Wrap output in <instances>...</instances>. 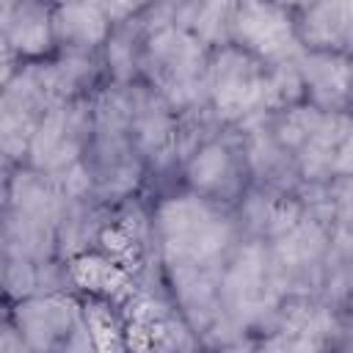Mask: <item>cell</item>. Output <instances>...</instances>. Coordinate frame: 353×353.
Masks as SVG:
<instances>
[{
    "label": "cell",
    "mask_w": 353,
    "mask_h": 353,
    "mask_svg": "<svg viewBox=\"0 0 353 353\" xmlns=\"http://www.w3.org/2000/svg\"><path fill=\"white\" fill-rule=\"evenodd\" d=\"M52 108L39 61L22 63L11 80L0 88V157L11 165H22L30 138Z\"/></svg>",
    "instance_id": "obj_11"
},
{
    "label": "cell",
    "mask_w": 353,
    "mask_h": 353,
    "mask_svg": "<svg viewBox=\"0 0 353 353\" xmlns=\"http://www.w3.org/2000/svg\"><path fill=\"white\" fill-rule=\"evenodd\" d=\"M8 314H11V303L3 298V292H0V323L3 320H8Z\"/></svg>",
    "instance_id": "obj_28"
},
{
    "label": "cell",
    "mask_w": 353,
    "mask_h": 353,
    "mask_svg": "<svg viewBox=\"0 0 353 353\" xmlns=\"http://www.w3.org/2000/svg\"><path fill=\"white\" fill-rule=\"evenodd\" d=\"M0 353H33L25 345L22 334L17 331V325L11 323V314H8V320L0 323Z\"/></svg>",
    "instance_id": "obj_25"
},
{
    "label": "cell",
    "mask_w": 353,
    "mask_h": 353,
    "mask_svg": "<svg viewBox=\"0 0 353 353\" xmlns=\"http://www.w3.org/2000/svg\"><path fill=\"white\" fill-rule=\"evenodd\" d=\"M19 66H22V61L14 55V50L8 47V41L0 36V88L11 80V74H14Z\"/></svg>",
    "instance_id": "obj_26"
},
{
    "label": "cell",
    "mask_w": 353,
    "mask_h": 353,
    "mask_svg": "<svg viewBox=\"0 0 353 353\" xmlns=\"http://www.w3.org/2000/svg\"><path fill=\"white\" fill-rule=\"evenodd\" d=\"M50 25L55 52H99L113 30L102 3L52 6Z\"/></svg>",
    "instance_id": "obj_20"
},
{
    "label": "cell",
    "mask_w": 353,
    "mask_h": 353,
    "mask_svg": "<svg viewBox=\"0 0 353 353\" xmlns=\"http://www.w3.org/2000/svg\"><path fill=\"white\" fill-rule=\"evenodd\" d=\"M152 234L163 276L221 279L229 256L245 240L234 207H223L185 188L149 201Z\"/></svg>",
    "instance_id": "obj_1"
},
{
    "label": "cell",
    "mask_w": 353,
    "mask_h": 353,
    "mask_svg": "<svg viewBox=\"0 0 353 353\" xmlns=\"http://www.w3.org/2000/svg\"><path fill=\"white\" fill-rule=\"evenodd\" d=\"M234 127H237V132L243 138L251 185L298 196V190H301L303 182L298 176L295 160L290 157V152L273 135L270 113H265V110L262 113H254V116L237 121Z\"/></svg>",
    "instance_id": "obj_15"
},
{
    "label": "cell",
    "mask_w": 353,
    "mask_h": 353,
    "mask_svg": "<svg viewBox=\"0 0 353 353\" xmlns=\"http://www.w3.org/2000/svg\"><path fill=\"white\" fill-rule=\"evenodd\" d=\"M218 301L226 323L240 339H259L273 334L281 295L276 290L268 245L262 240L245 237L234 248L221 273Z\"/></svg>",
    "instance_id": "obj_6"
},
{
    "label": "cell",
    "mask_w": 353,
    "mask_h": 353,
    "mask_svg": "<svg viewBox=\"0 0 353 353\" xmlns=\"http://www.w3.org/2000/svg\"><path fill=\"white\" fill-rule=\"evenodd\" d=\"M292 30L306 52L350 55L353 44V3H303L290 6Z\"/></svg>",
    "instance_id": "obj_16"
},
{
    "label": "cell",
    "mask_w": 353,
    "mask_h": 353,
    "mask_svg": "<svg viewBox=\"0 0 353 353\" xmlns=\"http://www.w3.org/2000/svg\"><path fill=\"white\" fill-rule=\"evenodd\" d=\"M268 66L245 50L229 44L210 52L207 102L223 124H237L265 110Z\"/></svg>",
    "instance_id": "obj_8"
},
{
    "label": "cell",
    "mask_w": 353,
    "mask_h": 353,
    "mask_svg": "<svg viewBox=\"0 0 353 353\" xmlns=\"http://www.w3.org/2000/svg\"><path fill=\"white\" fill-rule=\"evenodd\" d=\"M298 74L303 83V102L325 113H347L350 108V55L301 52Z\"/></svg>",
    "instance_id": "obj_18"
},
{
    "label": "cell",
    "mask_w": 353,
    "mask_h": 353,
    "mask_svg": "<svg viewBox=\"0 0 353 353\" xmlns=\"http://www.w3.org/2000/svg\"><path fill=\"white\" fill-rule=\"evenodd\" d=\"M11 323L33 353H61L85 328V312L74 292L33 295L11 303Z\"/></svg>",
    "instance_id": "obj_13"
},
{
    "label": "cell",
    "mask_w": 353,
    "mask_h": 353,
    "mask_svg": "<svg viewBox=\"0 0 353 353\" xmlns=\"http://www.w3.org/2000/svg\"><path fill=\"white\" fill-rule=\"evenodd\" d=\"M223 127L210 102L193 105L182 113H176V130H174V152H176V168H182L204 143H210Z\"/></svg>",
    "instance_id": "obj_22"
},
{
    "label": "cell",
    "mask_w": 353,
    "mask_h": 353,
    "mask_svg": "<svg viewBox=\"0 0 353 353\" xmlns=\"http://www.w3.org/2000/svg\"><path fill=\"white\" fill-rule=\"evenodd\" d=\"M234 3H174V25L196 36L204 47L221 50L232 44Z\"/></svg>",
    "instance_id": "obj_21"
},
{
    "label": "cell",
    "mask_w": 353,
    "mask_h": 353,
    "mask_svg": "<svg viewBox=\"0 0 353 353\" xmlns=\"http://www.w3.org/2000/svg\"><path fill=\"white\" fill-rule=\"evenodd\" d=\"M303 102V83L298 74V61L268 66L265 77V113H279Z\"/></svg>",
    "instance_id": "obj_23"
},
{
    "label": "cell",
    "mask_w": 353,
    "mask_h": 353,
    "mask_svg": "<svg viewBox=\"0 0 353 353\" xmlns=\"http://www.w3.org/2000/svg\"><path fill=\"white\" fill-rule=\"evenodd\" d=\"M149 33L138 61V80L154 88L174 113L207 102L210 47L174 22L157 25L146 3Z\"/></svg>",
    "instance_id": "obj_4"
},
{
    "label": "cell",
    "mask_w": 353,
    "mask_h": 353,
    "mask_svg": "<svg viewBox=\"0 0 353 353\" xmlns=\"http://www.w3.org/2000/svg\"><path fill=\"white\" fill-rule=\"evenodd\" d=\"M251 353H328V347H323L320 342H314L309 336H301V334L273 331L268 336L254 339Z\"/></svg>",
    "instance_id": "obj_24"
},
{
    "label": "cell",
    "mask_w": 353,
    "mask_h": 353,
    "mask_svg": "<svg viewBox=\"0 0 353 353\" xmlns=\"http://www.w3.org/2000/svg\"><path fill=\"white\" fill-rule=\"evenodd\" d=\"M80 168L85 171L91 190L113 207L141 196L149 174L130 138L127 85L105 83L91 94V135Z\"/></svg>",
    "instance_id": "obj_2"
},
{
    "label": "cell",
    "mask_w": 353,
    "mask_h": 353,
    "mask_svg": "<svg viewBox=\"0 0 353 353\" xmlns=\"http://www.w3.org/2000/svg\"><path fill=\"white\" fill-rule=\"evenodd\" d=\"M251 350H254V339H240V342H232V345L210 350V353H251Z\"/></svg>",
    "instance_id": "obj_27"
},
{
    "label": "cell",
    "mask_w": 353,
    "mask_h": 353,
    "mask_svg": "<svg viewBox=\"0 0 353 353\" xmlns=\"http://www.w3.org/2000/svg\"><path fill=\"white\" fill-rule=\"evenodd\" d=\"M276 141L295 160L303 185L350 176V116L325 113L309 102L270 113Z\"/></svg>",
    "instance_id": "obj_5"
},
{
    "label": "cell",
    "mask_w": 353,
    "mask_h": 353,
    "mask_svg": "<svg viewBox=\"0 0 353 353\" xmlns=\"http://www.w3.org/2000/svg\"><path fill=\"white\" fill-rule=\"evenodd\" d=\"M334 229L312 218L303 210V218L279 234L268 245V262L276 281V290L284 298H320L325 279V259L331 248Z\"/></svg>",
    "instance_id": "obj_7"
},
{
    "label": "cell",
    "mask_w": 353,
    "mask_h": 353,
    "mask_svg": "<svg viewBox=\"0 0 353 353\" xmlns=\"http://www.w3.org/2000/svg\"><path fill=\"white\" fill-rule=\"evenodd\" d=\"M328 353H350V345H345V347H336V350H328Z\"/></svg>",
    "instance_id": "obj_29"
},
{
    "label": "cell",
    "mask_w": 353,
    "mask_h": 353,
    "mask_svg": "<svg viewBox=\"0 0 353 353\" xmlns=\"http://www.w3.org/2000/svg\"><path fill=\"white\" fill-rule=\"evenodd\" d=\"M179 176L185 190L218 201L223 207H237V201L251 185L245 149L237 127H223L179 168Z\"/></svg>",
    "instance_id": "obj_9"
},
{
    "label": "cell",
    "mask_w": 353,
    "mask_h": 353,
    "mask_svg": "<svg viewBox=\"0 0 353 353\" xmlns=\"http://www.w3.org/2000/svg\"><path fill=\"white\" fill-rule=\"evenodd\" d=\"M0 163H8V160H3V157H0Z\"/></svg>",
    "instance_id": "obj_30"
},
{
    "label": "cell",
    "mask_w": 353,
    "mask_h": 353,
    "mask_svg": "<svg viewBox=\"0 0 353 353\" xmlns=\"http://www.w3.org/2000/svg\"><path fill=\"white\" fill-rule=\"evenodd\" d=\"M232 44L245 50L265 66L298 61L303 52L292 30L290 6L276 3H234Z\"/></svg>",
    "instance_id": "obj_14"
},
{
    "label": "cell",
    "mask_w": 353,
    "mask_h": 353,
    "mask_svg": "<svg viewBox=\"0 0 353 353\" xmlns=\"http://www.w3.org/2000/svg\"><path fill=\"white\" fill-rule=\"evenodd\" d=\"M127 91H130V138L146 165L149 174L146 185L152 179H165L174 171L179 174L176 152H174L176 113L165 105V99L154 88H149L141 80L130 83Z\"/></svg>",
    "instance_id": "obj_12"
},
{
    "label": "cell",
    "mask_w": 353,
    "mask_h": 353,
    "mask_svg": "<svg viewBox=\"0 0 353 353\" xmlns=\"http://www.w3.org/2000/svg\"><path fill=\"white\" fill-rule=\"evenodd\" d=\"M234 215L245 237L270 243L303 218V204L292 193H279V190L248 185V190L234 207Z\"/></svg>",
    "instance_id": "obj_17"
},
{
    "label": "cell",
    "mask_w": 353,
    "mask_h": 353,
    "mask_svg": "<svg viewBox=\"0 0 353 353\" xmlns=\"http://www.w3.org/2000/svg\"><path fill=\"white\" fill-rule=\"evenodd\" d=\"M63 190L61 182L14 165L8 179L6 212L0 221V262L44 265L58 256V218Z\"/></svg>",
    "instance_id": "obj_3"
},
{
    "label": "cell",
    "mask_w": 353,
    "mask_h": 353,
    "mask_svg": "<svg viewBox=\"0 0 353 353\" xmlns=\"http://www.w3.org/2000/svg\"><path fill=\"white\" fill-rule=\"evenodd\" d=\"M88 135H91V97L58 102L39 121L22 165L41 171L52 179H61L66 171H72L80 163Z\"/></svg>",
    "instance_id": "obj_10"
},
{
    "label": "cell",
    "mask_w": 353,
    "mask_h": 353,
    "mask_svg": "<svg viewBox=\"0 0 353 353\" xmlns=\"http://www.w3.org/2000/svg\"><path fill=\"white\" fill-rule=\"evenodd\" d=\"M50 14L52 6L41 3H0V36L22 63L44 61L55 52Z\"/></svg>",
    "instance_id": "obj_19"
}]
</instances>
